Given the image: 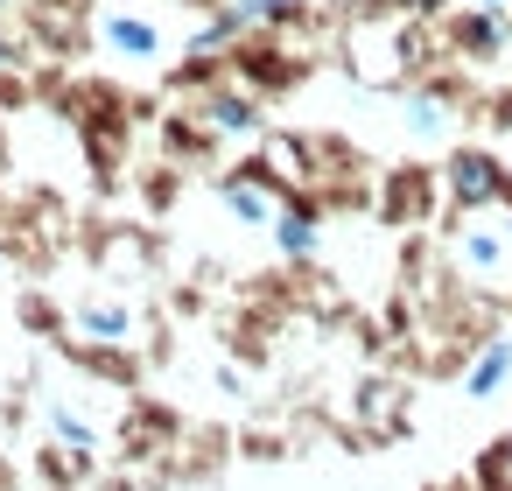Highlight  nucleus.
<instances>
[{"label": "nucleus", "mask_w": 512, "mask_h": 491, "mask_svg": "<svg viewBox=\"0 0 512 491\" xmlns=\"http://www.w3.org/2000/svg\"><path fill=\"white\" fill-rule=\"evenodd\" d=\"M71 225H78V204L50 176L15 183L8 204H0V260H8V274L15 281H50L71 260Z\"/></svg>", "instance_id": "nucleus-1"}, {"label": "nucleus", "mask_w": 512, "mask_h": 491, "mask_svg": "<svg viewBox=\"0 0 512 491\" xmlns=\"http://www.w3.org/2000/svg\"><path fill=\"white\" fill-rule=\"evenodd\" d=\"M225 64H232V78H239L246 92H260L267 106L295 99V92L323 71V57L302 50V36H274V29H246V36L225 50Z\"/></svg>", "instance_id": "nucleus-2"}, {"label": "nucleus", "mask_w": 512, "mask_h": 491, "mask_svg": "<svg viewBox=\"0 0 512 491\" xmlns=\"http://www.w3.org/2000/svg\"><path fill=\"white\" fill-rule=\"evenodd\" d=\"M442 197L449 211L477 218V211H512V162L484 141H456L442 155Z\"/></svg>", "instance_id": "nucleus-3"}, {"label": "nucleus", "mask_w": 512, "mask_h": 491, "mask_svg": "<svg viewBox=\"0 0 512 491\" xmlns=\"http://www.w3.org/2000/svg\"><path fill=\"white\" fill-rule=\"evenodd\" d=\"M442 211H449L442 169H428V162H393V169H379V183H372V218H379L386 232H428Z\"/></svg>", "instance_id": "nucleus-4"}, {"label": "nucleus", "mask_w": 512, "mask_h": 491, "mask_svg": "<svg viewBox=\"0 0 512 491\" xmlns=\"http://www.w3.org/2000/svg\"><path fill=\"white\" fill-rule=\"evenodd\" d=\"M442 253H449V274H463V281L484 288V295L512 281V239H505V225H491V211H477V218L449 211Z\"/></svg>", "instance_id": "nucleus-5"}, {"label": "nucleus", "mask_w": 512, "mask_h": 491, "mask_svg": "<svg viewBox=\"0 0 512 491\" xmlns=\"http://www.w3.org/2000/svg\"><path fill=\"white\" fill-rule=\"evenodd\" d=\"M183 407L176 400H155L148 386L141 393H127V407H120V421H113V449H120V463L127 470H155L176 442H183Z\"/></svg>", "instance_id": "nucleus-6"}, {"label": "nucleus", "mask_w": 512, "mask_h": 491, "mask_svg": "<svg viewBox=\"0 0 512 491\" xmlns=\"http://www.w3.org/2000/svg\"><path fill=\"white\" fill-rule=\"evenodd\" d=\"M57 358H64L85 386H106V393H120V400L148 386V351H141L134 337L113 344V337H78V330H71V337L57 344Z\"/></svg>", "instance_id": "nucleus-7"}, {"label": "nucleus", "mask_w": 512, "mask_h": 491, "mask_svg": "<svg viewBox=\"0 0 512 491\" xmlns=\"http://www.w3.org/2000/svg\"><path fill=\"white\" fill-rule=\"evenodd\" d=\"M148 134H155V155H169V162L190 169V176H218V169H225V134H218L190 99H169Z\"/></svg>", "instance_id": "nucleus-8"}, {"label": "nucleus", "mask_w": 512, "mask_h": 491, "mask_svg": "<svg viewBox=\"0 0 512 491\" xmlns=\"http://www.w3.org/2000/svg\"><path fill=\"white\" fill-rule=\"evenodd\" d=\"M435 29H442V57L463 71L512 57V8H449Z\"/></svg>", "instance_id": "nucleus-9"}, {"label": "nucleus", "mask_w": 512, "mask_h": 491, "mask_svg": "<svg viewBox=\"0 0 512 491\" xmlns=\"http://www.w3.org/2000/svg\"><path fill=\"white\" fill-rule=\"evenodd\" d=\"M323 225H330L323 197L316 190H288L281 211H274V225H267V239H274V253L288 267H302V260H323Z\"/></svg>", "instance_id": "nucleus-10"}, {"label": "nucleus", "mask_w": 512, "mask_h": 491, "mask_svg": "<svg viewBox=\"0 0 512 491\" xmlns=\"http://www.w3.org/2000/svg\"><path fill=\"white\" fill-rule=\"evenodd\" d=\"M190 106H197L225 141H267V134H274V127H267V113H274V106H267L260 92H246L239 78L211 85V92H204V99H190Z\"/></svg>", "instance_id": "nucleus-11"}, {"label": "nucleus", "mask_w": 512, "mask_h": 491, "mask_svg": "<svg viewBox=\"0 0 512 491\" xmlns=\"http://www.w3.org/2000/svg\"><path fill=\"white\" fill-rule=\"evenodd\" d=\"M218 337H225V358H232V365H267V358H274V337H281V309L239 295V302L225 309Z\"/></svg>", "instance_id": "nucleus-12"}, {"label": "nucleus", "mask_w": 512, "mask_h": 491, "mask_svg": "<svg viewBox=\"0 0 512 491\" xmlns=\"http://www.w3.org/2000/svg\"><path fill=\"white\" fill-rule=\"evenodd\" d=\"M127 225H134V218H113L106 204H85V211H78V225H71V260H85L92 274H120Z\"/></svg>", "instance_id": "nucleus-13"}, {"label": "nucleus", "mask_w": 512, "mask_h": 491, "mask_svg": "<svg viewBox=\"0 0 512 491\" xmlns=\"http://www.w3.org/2000/svg\"><path fill=\"white\" fill-rule=\"evenodd\" d=\"M15 330H22L29 344H50V351H57L78 323H71V302H64L50 281H22V288H15Z\"/></svg>", "instance_id": "nucleus-14"}, {"label": "nucleus", "mask_w": 512, "mask_h": 491, "mask_svg": "<svg viewBox=\"0 0 512 491\" xmlns=\"http://www.w3.org/2000/svg\"><path fill=\"white\" fill-rule=\"evenodd\" d=\"M29 477H36L43 491H92V484H99V449H71V442L43 435V442L29 449Z\"/></svg>", "instance_id": "nucleus-15"}, {"label": "nucleus", "mask_w": 512, "mask_h": 491, "mask_svg": "<svg viewBox=\"0 0 512 491\" xmlns=\"http://www.w3.org/2000/svg\"><path fill=\"white\" fill-rule=\"evenodd\" d=\"M99 50H113L120 64H162V29H155V15H141V8H106L99 15Z\"/></svg>", "instance_id": "nucleus-16"}, {"label": "nucleus", "mask_w": 512, "mask_h": 491, "mask_svg": "<svg viewBox=\"0 0 512 491\" xmlns=\"http://www.w3.org/2000/svg\"><path fill=\"white\" fill-rule=\"evenodd\" d=\"M183 190H190V169H176L169 155H141L134 176H127V197H134L141 218H169L183 204Z\"/></svg>", "instance_id": "nucleus-17"}, {"label": "nucleus", "mask_w": 512, "mask_h": 491, "mask_svg": "<svg viewBox=\"0 0 512 491\" xmlns=\"http://www.w3.org/2000/svg\"><path fill=\"white\" fill-rule=\"evenodd\" d=\"M71 323H78V337H134V323H141V309L127 302V295H113V288H85L78 302H71Z\"/></svg>", "instance_id": "nucleus-18"}, {"label": "nucleus", "mask_w": 512, "mask_h": 491, "mask_svg": "<svg viewBox=\"0 0 512 491\" xmlns=\"http://www.w3.org/2000/svg\"><path fill=\"white\" fill-rule=\"evenodd\" d=\"M253 29H274V36H323L337 15L316 8V0H239Z\"/></svg>", "instance_id": "nucleus-19"}, {"label": "nucleus", "mask_w": 512, "mask_h": 491, "mask_svg": "<svg viewBox=\"0 0 512 491\" xmlns=\"http://www.w3.org/2000/svg\"><path fill=\"white\" fill-rule=\"evenodd\" d=\"M225 78H232V64H225V57H211V50H183L176 64H162V71H155V85H162L169 99H204V92H211V85H225Z\"/></svg>", "instance_id": "nucleus-20"}, {"label": "nucleus", "mask_w": 512, "mask_h": 491, "mask_svg": "<svg viewBox=\"0 0 512 491\" xmlns=\"http://www.w3.org/2000/svg\"><path fill=\"white\" fill-rule=\"evenodd\" d=\"M505 379H512V337H477L470 358H463V393L470 400H491Z\"/></svg>", "instance_id": "nucleus-21"}, {"label": "nucleus", "mask_w": 512, "mask_h": 491, "mask_svg": "<svg viewBox=\"0 0 512 491\" xmlns=\"http://www.w3.org/2000/svg\"><path fill=\"white\" fill-rule=\"evenodd\" d=\"M204 183H211V197H218L246 232H267V225H274V211H281L267 190H253V183H239V176H225V169H218V176H204Z\"/></svg>", "instance_id": "nucleus-22"}, {"label": "nucleus", "mask_w": 512, "mask_h": 491, "mask_svg": "<svg viewBox=\"0 0 512 491\" xmlns=\"http://www.w3.org/2000/svg\"><path fill=\"white\" fill-rule=\"evenodd\" d=\"M43 435H57V442H71V449H99V421L78 407V400H64V393H43Z\"/></svg>", "instance_id": "nucleus-23"}, {"label": "nucleus", "mask_w": 512, "mask_h": 491, "mask_svg": "<svg viewBox=\"0 0 512 491\" xmlns=\"http://www.w3.org/2000/svg\"><path fill=\"white\" fill-rule=\"evenodd\" d=\"M36 113V71L29 64H0V120Z\"/></svg>", "instance_id": "nucleus-24"}, {"label": "nucleus", "mask_w": 512, "mask_h": 491, "mask_svg": "<svg viewBox=\"0 0 512 491\" xmlns=\"http://www.w3.org/2000/svg\"><path fill=\"white\" fill-rule=\"evenodd\" d=\"M43 407H36V379H15L8 393H0V435H15V428H29Z\"/></svg>", "instance_id": "nucleus-25"}, {"label": "nucleus", "mask_w": 512, "mask_h": 491, "mask_svg": "<svg viewBox=\"0 0 512 491\" xmlns=\"http://www.w3.org/2000/svg\"><path fill=\"white\" fill-rule=\"evenodd\" d=\"M0 64H36V50H29V36L8 22V15H0Z\"/></svg>", "instance_id": "nucleus-26"}, {"label": "nucleus", "mask_w": 512, "mask_h": 491, "mask_svg": "<svg viewBox=\"0 0 512 491\" xmlns=\"http://www.w3.org/2000/svg\"><path fill=\"white\" fill-rule=\"evenodd\" d=\"M0 491H29V463H22L8 442H0Z\"/></svg>", "instance_id": "nucleus-27"}, {"label": "nucleus", "mask_w": 512, "mask_h": 491, "mask_svg": "<svg viewBox=\"0 0 512 491\" xmlns=\"http://www.w3.org/2000/svg\"><path fill=\"white\" fill-rule=\"evenodd\" d=\"M393 15H407V22H442L449 0H393Z\"/></svg>", "instance_id": "nucleus-28"}, {"label": "nucleus", "mask_w": 512, "mask_h": 491, "mask_svg": "<svg viewBox=\"0 0 512 491\" xmlns=\"http://www.w3.org/2000/svg\"><path fill=\"white\" fill-rule=\"evenodd\" d=\"M239 449H246V456H281V435H267V428H246V435H239Z\"/></svg>", "instance_id": "nucleus-29"}, {"label": "nucleus", "mask_w": 512, "mask_h": 491, "mask_svg": "<svg viewBox=\"0 0 512 491\" xmlns=\"http://www.w3.org/2000/svg\"><path fill=\"white\" fill-rule=\"evenodd\" d=\"M0 169L15 176V120H0Z\"/></svg>", "instance_id": "nucleus-30"}, {"label": "nucleus", "mask_w": 512, "mask_h": 491, "mask_svg": "<svg viewBox=\"0 0 512 491\" xmlns=\"http://www.w3.org/2000/svg\"><path fill=\"white\" fill-rule=\"evenodd\" d=\"M176 8H190V15H211V8H225V0H176Z\"/></svg>", "instance_id": "nucleus-31"}, {"label": "nucleus", "mask_w": 512, "mask_h": 491, "mask_svg": "<svg viewBox=\"0 0 512 491\" xmlns=\"http://www.w3.org/2000/svg\"><path fill=\"white\" fill-rule=\"evenodd\" d=\"M463 8H512V0H463Z\"/></svg>", "instance_id": "nucleus-32"}, {"label": "nucleus", "mask_w": 512, "mask_h": 491, "mask_svg": "<svg viewBox=\"0 0 512 491\" xmlns=\"http://www.w3.org/2000/svg\"><path fill=\"white\" fill-rule=\"evenodd\" d=\"M8 190H15V176H8V169H0V204H8Z\"/></svg>", "instance_id": "nucleus-33"}, {"label": "nucleus", "mask_w": 512, "mask_h": 491, "mask_svg": "<svg viewBox=\"0 0 512 491\" xmlns=\"http://www.w3.org/2000/svg\"><path fill=\"white\" fill-rule=\"evenodd\" d=\"M0 15H15V0H0Z\"/></svg>", "instance_id": "nucleus-34"}, {"label": "nucleus", "mask_w": 512, "mask_h": 491, "mask_svg": "<svg viewBox=\"0 0 512 491\" xmlns=\"http://www.w3.org/2000/svg\"><path fill=\"white\" fill-rule=\"evenodd\" d=\"M505 239H512V211H505Z\"/></svg>", "instance_id": "nucleus-35"}, {"label": "nucleus", "mask_w": 512, "mask_h": 491, "mask_svg": "<svg viewBox=\"0 0 512 491\" xmlns=\"http://www.w3.org/2000/svg\"><path fill=\"white\" fill-rule=\"evenodd\" d=\"M0 274H8V260H0Z\"/></svg>", "instance_id": "nucleus-36"}]
</instances>
